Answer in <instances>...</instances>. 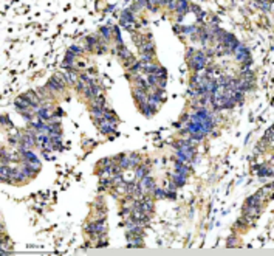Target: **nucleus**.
<instances>
[{
  "mask_svg": "<svg viewBox=\"0 0 274 256\" xmlns=\"http://www.w3.org/2000/svg\"><path fill=\"white\" fill-rule=\"evenodd\" d=\"M234 53H235V59H237L238 62L251 61V58H249V48H248L245 44H242V42L237 44V47L234 48Z\"/></svg>",
  "mask_w": 274,
  "mask_h": 256,
  "instance_id": "obj_1",
  "label": "nucleus"
},
{
  "mask_svg": "<svg viewBox=\"0 0 274 256\" xmlns=\"http://www.w3.org/2000/svg\"><path fill=\"white\" fill-rule=\"evenodd\" d=\"M189 64H191V67H194V70H195V72L203 70V68H204V65H206V56H204V53H201V51L195 53V54L191 58Z\"/></svg>",
  "mask_w": 274,
  "mask_h": 256,
  "instance_id": "obj_2",
  "label": "nucleus"
},
{
  "mask_svg": "<svg viewBox=\"0 0 274 256\" xmlns=\"http://www.w3.org/2000/svg\"><path fill=\"white\" fill-rule=\"evenodd\" d=\"M14 104H16V109H17L19 112H22V113H23V112H27L30 107H33V106H31V102H30V101H28L23 95H22V96H19V98L14 101Z\"/></svg>",
  "mask_w": 274,
  "mask_h": 256,
  "instance_id": "obj_3",
  "label": "nucleus"
},
{
  "mask_svg": "<svg viewBox=\"0 0 274 256\" xmlns=\"http://www.w3.org/2000/svg\"><path fill=\"white\" fill-rule=\"evenodd\" d=\"M133 96H135V99L138 101V104H146L147 102V93H146V90H141V89H133Z\"/></svg>",
  "mask_w": 274,
  "mask_h": 256,
  "instance_id": "obj_4",
  "label": "nucleus"
},
{
  "mask_svg": "<svg viewBox=\"0 0 274 256\" xmlns=\"http://www.w3.org/2000/svg\"><path fill=\"white\" fill-rule=\"evenodd\" d=\"M147 104L157 112L158 110V107H160V104H161V99H158L154 93H149V96H147Z\"/></svg>",
  "mask_w": 274,
  "mask_h": 256,
  "instance_id": "obj_5",
  "label": "nucleus"
},
{
  "mask_svg": "<svg viewBox=\"0 0 274 256\" xmlns=\"http://www.w3.org/2000/svg\"><path fill=\"white\" fill-rule=\"evenodd\" d=\"M121 20H124L125 24H130V25H132V24L135 22V16H133V13L127 8V10L122 11V14H121Z\"/></svg>",
  "mask_w": 274,
  "mask_h": 256,
  "instance_id": "obj_6",
  "label": "nucleus"
},
{
  "mask_svg": "<svg viewBox=\"0 0 274 256\" xmlns=\"http://www.w3.org/2000/svg\"><path fill=\"white\" fill-rule=\"evenodd\" d=\"M149 174V166L147 165H140L138 166V169H136V172H135V177L138 179V180H141L144 176H147Z\"/></svg>",
  "mask_w": 274,
  "mask_h": 256,
  "instance_id": "obj_7",
  "label": "nucleus"
},
{
  "mask_svg": "<svg viewBox=\"0 0 274 256\" xmlns=\"http://www.w3.org/2000/svg\"><path fill=\"white\" fill-rule=\"evenodd\" d=\"M254 79H255V76H254V73H252L251 70H245V72H242V78H240V81L248 82V84H252Z\"/></svg>",
  "mask_w": 274,
  "mask_h": 256,
  "instance_id": "obj_8",
  "label": "nucleus"
},
{
  "mask_svg": "<svg viewBox=\"0 0 274 256\" xmlns=\"http://www.w3.org/2000/svg\"><path fill=\"white\" fill-rule=\"evenodd\" d=\"M175 149H181V151H186V149H191L192 148V143L191 140H178L177 143H174Z\"/></svg>",
  "mask_w": 274,
  "mask_h": 256,
  "instance_id": "obj_9",
  "label": "nucleus"
},
{
  "mask_svg": "<svg viewBox=\"0 0 274 256\" xmlns=\"http://www.w3.org/2000/svg\"><path fill=\"white\" fill-rule=\"evenodd\" d=\"M186 180H188L186 176H183V174H180V172H175V174L172 176V182L177 185V188H178V186H183V185L186 183Z\"/></svg>",
  "mask_w": 274,
  "mask_h": 256,
  "instance_id": "obj_10",
  "label": "nucleus"
},
{
  "mask_svg": "<svg viewBox=\"0 0 274 256\" xmlns=\"http://www.w3.org/2000/svg\"><path fill=\"white\" fill-rule=\"evenodd\" d=\"M47 89H50V90H53V92H61V90H64V87H62L54 78H51V79L47 82Z\"/></svg>",
  "mask_w": 274,
  "mask_h": 256,
  "instance_id": "obj_11",
  "label": "nucleus"
},
{
  "mask_svg": "<svg viewBox=\"0 0 274 256\" xmlns=\"http://www.w3.org/2000/svg\"><path fill=\"white\" fill-rule=\"evenodd\" d=\"M116 53H118V56L122 59V61H127L129 58H132V54H130V51L127 50V48H124L122 45H119V48L116 50Z\"/></svg>",
  "mask_w": 274,
  "mask_h": 256,
  "instance_id": "obj_12",
  "label": "nucleus"
},
{
  "mask_svg": "<svg viewBox=\"0 0 274 256\" xmlns=\"http://www.w3.org/2000/svg\"><path fill=\"white\" fill-rule=\"evenodd\" d=\"M23 96L31 102V106H37V104H39V96H37L36 92H28V93H25Z\"/></svg>",
  "mask_w": 274,
  "mask_h": 256,
  "instance_id": "obj_13",
  "label": "nucleus"
},
{
  "mask_svg": "<svg viewBox=\"0 0 274 256\" xmlns=\"http://www.w3.org/2000/svg\"><path fill=\"white\" fill-rule=\"evenodd\" d=\"M177 11L180 13V16H183L184 13H188L189 11V3L188 2H177Z\"/></svg>",
  "mask_w": 274,
  "mask_h": 256,
  "instance_id": "obj_14",
  "label": "nucleus"
},
{
  "mask_svg": "<svg viewBox=\"0 0 274 256\" xmlns=\"http://www.w3.org/2000/svg\"><path fill=\"white\" fill-rule=\"evenodd\" d=\"M140 109H141V112H143V113H144L147 118H150V116L155 113V110H154V109H152V107H150L147 102H146V104H140Z\"/></svg>",
  "mask_w": 274,
  "mask_h": 256,
  "instance_id": "obj_15",
  "label": "nucleus"
},
{
  "mask_svg": "<svg viewBox=\"0 0 274 256\" xmlns=\"http://www.w3.org/2000/svg\"><path fill=\"white\" fill-rule=\"evenodd\" d=\"M104 119H107V121H113V123H118L115 112H112V110H108V109H104Z\"/></svg>",
  "mask_w": 274,
  "mask_h": 256,
  "instance_id": "obj_16",
  "label": "nucleus"
},
{
  "mask_svg": "<svg viewBox=\"0 0 274 256\" xmlns=\"http://www.w3.org/2000/svg\"><path fill=\"white\" fill-rule=\"evenodd\" d=\"M98 44H99V41H98L96 36H88V37H87V48H88V50H93V47L98 45Z\"/></svg>",
  "mask_w": 274,
  "mask_h": 256,
  "instance_id": "obj_17",
  "label": "nucleus"
},
{
  "mask_svg": "<svg viewBox=\"0 0 274 256\" xmlns=\"http://www.w3.org/2000/svg\"><path fill=\"white\" fill-rule=\"evenodd\" d=\"M129 162H130V168L138 166V163H140V155H138V154H130V155H129Z\"/></svg>",
  "mask_w": 274,
  "mask_h": 256,
  "instance_id": "obj_18",
  "label": "nucleus"
},
{
  "mask_svg": "<svg viewBox=\"0 0 274 256\" xmlns=\"http://www.w3.org/2000/svg\"><path fill=\"white\" fill-rule=\"evenodd\" d=\"M119 168H121V169H129V168H130V162H129V157L122 155V158L119 160Z\"/></svg>",
  "mask_w": 274,
  "mask_h": 256,
  "instance_id": "obj_19",
  "label": "nucleus"
},
{
  "mask_svg": "<svg viewBox=\"0 0 274 256\" xmlns=\"http://www.w3.org/2000/svg\"><path fill=\"white\" fill-rule=\"evenodd\" d=\"M154 194H155V197H157V199H164V197H166V194H167V189H160V188H155V189H154Z\"/></svg>",
  "mask_w": 274,
  "mask_h": 256,
  "instance_id": "obj_20",
  "label": "nucleus"
},
{
  "mask_svg": "<svg viewBox=\"0 0 274 256\" xmlns=\"http://www.w3.org/2000/svg\"><path fill=\"white\" fill-rule=\"evenodd\" d=\"M235 245H238V239L235 236H229V239L226 242V247H235Z\"/></svg>",
  "mask_w": 274,
  "mask_h": 256,
  "instance_id": "obj_21",
  "label": "nucleus"
},
{
  "mask_svg": "<svg viewBox=\"0 0 274 256\" xmlns=\"http://www.w3.org/2000/svg\"><path fill=\"white\" fill-rule=\"evenodd\" d=\"M101 34L104 36L105 41H108L110 39V28L108 27H101Z\"/></svg>",
  "mask_w": 274,
  "mask_h": 256,
  "instance_id": "obj_22",
  "label": "nucleus"
},
{
  "mask_svg": "<svg viewBox=\"0 0 274 256\" xmlns=\"http://www.w3.org/2000/svg\"><path fill=\"white\" fill-rule=\"evenodd\" d=\"M84 95H85V98H95V93H93V89L91 87H85L84 89Z\"/></svg>",
  "mask_w": 274,
  "mask_h": 256,
  "instance_id": "obj_23",
  "label": "nucleus"
},
{
  "mask_svg": "<svg viewBox=\"0 0 274 256\" xmlns=\"http://www.w3.org/2000/svg\"><path fill=\"white\" fill-rule=\"evenodd\" d=\"M158 99H164V90L163 89H155V92H152Z\"/></svg>",
  "mask_w": 274,
  "mask_h": 256,
  "instance_id": "obj_24",
  "label": "nucleus"
},
{
  "mask_svg": "<svg viewBox=\"0 0 274 256\" xmlns=\"http://www.w3.org/2000/svg\"><path fill=\"white\" fill-rule=\"evenodd\" d=\"M237 227H243V230L248 227V222L245 220V219H238L235 223H234V228H237Z\"/></svg>",
  "mask_w": 274,
  "mask_h": 256,
  "instance_id": "obj_25",
  "label": "nucleus"
},
{
  "mask_svg": "<svg viewBox=\"0 0 274 256\" xmlns=\"http://www.w3.org/2000/svg\"><path fill=\"white\" fill-rule=\"evenodd\" d=\"M74 58H76V54H74L73 51H70V50H68V51H67V56H65V61H67V62H71V64H73Z\"/></svg>",
  "mask_w": 274,
  "mask_h": 256,
  "instance_id": "obj_26",
  "label": "nucleus"
},
{
  "mask_svg": "<svg viewBox=\"0 0 274 256\" xmlns=\"http://www.w3.org/2000/svg\"><path fill=\"white\" fill-rule=\"evenodd\" d=\"M195 31V27L194 25H189V27H183V33L184 34H192Z\"/></svg>",
  "mask_w": 274,
  "mask_h": 256,
  "instance_id": "obj_27",
  "label": "nucleus"
},
{
  "mask_svg": "<svg viewBox=\"0 0 274 256\" xmlns=\"http://www.w3.org/2000/svg\"><path fill=\"white\" fill-rule=\"evenodd\" d=\"M70 51H73L74 54H82L84 50H82L81 47H78V45H71V47H70Z\"/></svg>",
  "mask_w": 274,
  "mask_h": 256,
  "instance_id": "obj_28",
  "label": "nucleus"
},
{
  "mask_svg": "<svg viewBox=\"0 0 274 256\" xmlns=\"http://www.w3.org/2000/svg\"><path fill=\"white\" fill-rule=\"evenodd\" d=\"M259 5H260V7H262V8H263L265 11H268V10H269V5H271V3H269V2H259Z\"/></svg>",
  "mask_w": 274,
  "mask_h": 256,
  "instance_id": "obj_29",
  "label": "nucleus"
},
{
  "mask_svg": "<svg viewBox=\"0 0 274 256\" xmlns=\"http://www.w3.org/2000/svg\"><path fill=\"white\" fill-rule=\"evenodd\" d=\"M0 123H2V124H11V121H10L8 116H0Z\"/></svg>",
  "mask_w": 274,
  "mask_h": 256,
  "instance_id": "obj_30",
  "label": "nucleus"
},
{
  "mask_svg": "<svg viewBox=\"0 0 274 256\" xmlns=\"http://www.w3.org/2000/svg\"><path fill=\"white\" fill-rule=\"evenodd\" d=\"M167 7L171 10H177V2H174V0H171V2H167Z\"/></svg>",
  "mask_w": 274,
  "mask_h": 256,
  "instance_id": "obj_31",
  "label": "nucleus"
},
{
  "mask_svg": "<svg viewBox=\"0 0 274 256\" xmlns=\"http://www.w3.org/2000/svg\"><path fill=\"white\" fill-rule=\"evenodd\" d=\"M132 64H135V59H133V58H129L127 61H124V65H125V67H129V65H132Z\"/></svg>",
  "mask_w": 274,
  "mask_h": 256,
  "instance_id": "obj_32",
  "label": "nucleus"
},
{
  "mask_svg": "<svg viewBox=\"0 0 274 256\" xmlns=\"http://www.w3.org/2000/svg\"><path fill=\"white\" fill-rule=\"evenodd\" d=\"M166 197H169V199H175V197H177V193H175V191H167Z\"/></svg>",
  "mask_w": 274,
  "mask_h": 256,
  "instance_id": "obj_33",
  "label": "nucleus"
},
{
  "mask_svg": "<svg viewBox=\"0 0 274 256\" xmlns=\"http://www.w3.org/2000/svg\"><path fill=\"white\" fill-rule=\"evenodd\" d=\"M175 189H177V185H175V183L172 182V183L169 185V188H167V191H175Z\"/></svg>",
  "mask_w": 274,
  "mask_h": 256,
  "instance_id": "obj_34",
  "label": "nucleus"
},
{
  "mask_svg": "<svg viewBox=\"0 0 274 256\" xmlns=\"http://www.w3.org/2000/svg\"><path fill=\"white\" fill-rule=\"evenodd\" d=\"M113 10H115V5H108L105 11H113Z\"/></svg>",
  "mask_w": 274,
  "mask_h": 256,
  "instance_id": "obj_35",
  "label": "nucleus"
},
{
  "mask_svg": "<svg viewBox=\"0 0 274 256\" xmlns=\"http://www.w3.org/2000/svg\"><path fill=\"white\" fill-rule=\"evenodd\" d=\"M188 118H189V116H188V115H186V113H184V115H183V116H181V121H186V119H188Z\"/></svg>",
  "mask_w": 274,
  "mask_h": 256,
  "instance_id": "obj_36",
  "label": "nucleus"
},
{
  "mask_svg": "<svg viewBox=\"0 0 274 256\" xmlns=\"http://www.w3.org/2000/svg\"><path fill=\"white\" fill-rule=\"evenodd\" d=\"M180 132H181V134H183V135H184V134H189V132H188V129H181V131H180Z\"/></svg>",
  "mask_w": 274,
  "mask_h": 256,
  "instance_id": "obj_37",
  "label": "nucleus"
}]
</instances>
